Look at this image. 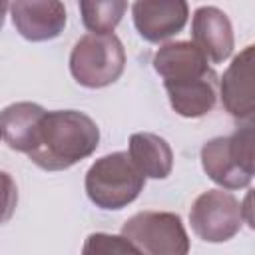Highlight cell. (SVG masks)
Here are the masks:
<instances>
[{"instance_id":"cell-1","label":"cell","mask_w":255,"mask_h":255,"mask_svg":"<svg viewBox=\"0 0 255 255\" xmlns=\"http://www.w3.org/2000/svg\"><path fill=\"white\" fill-rule=\"evenodd\" d=\"M6 143L46 171H62L90 157L100 143L98 124L78 110H44L16 102L0 112Z\"/></svg>"},{"instance_id":"cell-2","label":"cell","mask_w":255,"mask_h":255,"mask_svg":"<svg viewBox=\"0 0 255 255\" xmlns=\"http://www.w3.org/2000/svg\"><path fill=\"white\" fill-rule=\"evenodd\" d=\"M86 193L100 209H122L137 199L145 177L129 159L128 151L100 157L86 173Z\"/></svg>"},{"instance_id":"cell-3","label":"cell","mask_w":255,"mask_h":255,"mask_svg":"<svg viewBox=\"0 0 255 255\" xmlns=\"http://www.w3.org/2000/svg\"><path fill=\"white\" fill-rule=\"evenodd\" d=\"M201 165L223 189H241L253 177V126L245 124L231 135L215 137L201 147Z\"/></svg>"},{"instance_id":"cell-4","label":"cell","mask_w":255,"mask_h":255,"mask_svg":"<svg viewBox=\"0 0 255 255\" xmlns=\"http://www.w3.org/2000/svg\"><path fill=\"white\" fill-rule=\"evenodd\" d=\"M126 66V52L116 34H86L70 54V72L80 86L104 88L114 84Z\"/></svg>"},{"instance_id":"cell-5","label":"cell","mask_w":255,"mask_h":255,"mask_svg":"<svg viewBox=\"0 0 255 255\" xmlns=\"http://www.w3.org/2000/svg\"><path fill=\"white\" fill-rule=\"evenodd\" d=\"M122 235L143 255H187L189 237L181 217L171 211H141L122 225Z\"/></svg>"},{"instance_id":"cell-6","label":"cell","mask_w":255,"mask_h":255,"mask_svg":"<svg viewBox=\"0 0 255 255\" xmlns=\"http://www.w3.org/2000/svg\"><path fill=\"white\" fill-rule=\"evenodd\" d=\"M189 223L195 235L203 241H227L241 229V205L229 191L209 189L193 201L189 211Z\"/></svg>"},{"instance_id":"cell-7","label":"cell","mask_w":255,"mask_h":255,"mask_svg":"<svg viewBox=\"0 0 255 255\" xmlns=\"http://www.w3.org/2000/svg\"><path fill=\"white\" fill-rule=\"evenodd\" d=\"M133 24L147 42H163L183 30L189 6L183 0H143L131 6Z\"/></svg>"},{"instance_id":"cell-8","label":"cell","mask_w":255,"mask_h":255,"mask_svg":"<svg viewBox=\"0 0 255 255\" xmlns=\"http://www.w3.org/2000/svg\"><path fill=\"white\" fill-rule=\"evenodd\" d=\"M193 46L209 64L225 62L233 52V28L225 12L215 6H201L191 20Z\"/></svg>"},{"instance_id":"cell-9","label":"cell","mask_w":255,"mask_h":255,"mask_svg":"<svg viewBox=\"0 0 255 255\" xmlns=\"http://www.w3.org/2000/svg\"><path fill=\"white\" fill-rule=\"evenodd\" d=\"M221 104L223 108L241 122L251 124L253 118V46H247L239 56L233 58L225 70L221 84Z\"/></svg>"},{"instance_id":"cell-10","label":"cell","mask_w":255,"mask_h":255,"mask_svg":"<svg viewBox=\"0 0 255 255\" xmlns=\"http://www.w3.org/2000/svg\"><path fill=\"white\" fill-rule=\"evenodd\" d=\"M12 22L22 38L46 42L60 36L66 26V8L62 2H12Z\"/></svg>"},{"instance_id":"cell-11","label":"cell","mask_w":255,"mask_h":255,"mask_svg":"<svg viewBox=\"0 0 255 255\" xmlns=\"http://www.w3.org/2000/svg\"><path fill=\"white\" fill-rule=\"evenodd\" d=\"M153 68L163 84H177L211 74L209 62L191 42H169L153 56Z\"/></svg>"},{"instance_id":"cell-12","label":"cell","mask_w":255,"mask_h":255,"mask_svg":"<svg viewBox=\"0 0 255 255\" xmlns=\"http://www.w3.org/2000/svg\"><path fill=\"white\" fill-rule=\"evenodd\" d=\"M169 96L171 108L183 118H199L213 110L217 98L215 72L177 84H163Z\"/></svg>"},{"instance_id":"cell-13","label":"cell","mask_w":255,"mask_h":255,"mask_svg":"<svg viewBox=\"0 0 255 255\" xmlns=\"http://www.w3.org/2000/svg\"><path fill=\"white\" fill-rule=\"evenodd\" d=\"M128 155L143 177L165 179L171 173L173 151L169 143L155 133H147V131L133 133L129 137Z\"/></svg>"},{"instance_id":"cell-14","label":"cell","mask_w":255,"mask_h":255,"mask_svg":"<svg viewBox=\"0 0 255 255\" xmlns=\"http://www.w3.org/2000/svg\"><path fill=\"white\" fill-rule=\"evenodd\" d=\"M126 10H128V2L124 0H82L80 2L82 22L90 30V34H112Z\"/></svg>"},{"instance_id":"cell-15","label":"cell","mask_w":255,"mask_h":255,"mask_svg":"<svg viewBox=\"0 0 255 255\" xmlns=\"http://www.w3.org/2000/svg\"><path fill=\"white\" fill-rule=\"evenodd\" d=\"M82 255H143V253L124 235L92 233L84 241Z\"/></svg>"},{"instance_id":"cell-16","label":"cell","mask_w":255,"mask_h":255,"mask_svg":"<svg viewBox=\"0 0 255 255\" xmlns=\"http://www.w3.org/2000/svg\"><path fill=\"white\" fill-rule=\"evenodd\" d=\"M18 205V187L10 173L0 171V225L10 221Z\"/></svg>"},{"instance_id":"cell-17","label":"cell","mask_w":255,"mask_h":255,"mask_svg":"<svg viewBox=\"0 0 255 255\" xmlns=\"http://www.w3.org/2000/svg\"><path fill=\"white\" fill-rule=\"evenodd\" d=\"M239 205H241V215H243V219L247 221L249 227H253V217H251V191L245 195V201L239 203Z\"/></svg>"},{"instance_id":"cell-18","label":"cell","mask_w":255,"mask_h":255,"mask_svg":"<svg viewBox=\"0 0 255 255\" xmlns=\"http://www.w3.org/2000/svg\"><path fill=\"white\" fill-rule=\"evenodd\" d=\"M10 10V4H6V2H2L0 0V30H2V26H4V18H6V12Z\"/></svg>"},{"instance_id":"cell-19","label":"cell","mask_w":255,"mask_h":255,"mask_svg":"<svg viewBox=\"0 0 255 255\" xmlns=\"http://www.w3.org/2000/svg\"><path fill=\"white\" fill-rule=\"evenodd\" d=\"M0 139H2V129H0Z\"/></svg>"}]
</instances>
